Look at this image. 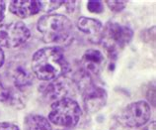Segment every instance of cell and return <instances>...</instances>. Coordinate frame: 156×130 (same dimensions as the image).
<instances>
[{"instance_id": "cell-10", "label": "cell", "mask_w": 156, "mask_h": 130, "mask_svg": "<svg viewBox=\"0 0 156 130\" xmlns=\"http://www.w3.org/2000/svg\"><path fill=\"white\" fill-rule=\"evenodd\" d=\"M71 84H73V82L70 83L66 79L62 80L60 78L55 80H52L47 86L43 87L41 89V92H43L44 99L55 102V101L61 98L68 97Z\"/></svg>"}, {"instance_id": "cell-6", "label": "cell", "mask_w": 156, "mask_h": 130, "mask_svg": "<svg viewBox=\"0 0 156 130\" xmlns=\"http://www.w3.org/2000/svg\"><path fill=\"white\" fill-rule=\"evenodd\" d=\"M31 37V32L25 23L13 21L0 26V47L15 49L25 44Z\"/></svg>"}, {"instance_id": "cell-4", "label": "cell", "mask_w": 156, "mask_h": 130, "mask_svg": "<svg viewBox=\"0 0 156 130\" xmlns=\"http://www.w3.org/2000/svg\"><path fill=\"white\" fill-rule=\"evenodd\" d=\"M81 115L79 103L71 97H64L51 103L48 119L57 126L72 128L79 122Z\"/></svg>"}, {"instance_id": "cell-1", "label": "cell", "mask_w": 156, "mask_h": 130, "mask_svg": "<svg viewBox=\"0 0 156 130\" xmlns=\"http://www.w3.org/2000/svg\"><path fill=\"white\" fill-rule=\"evenodd\" d=\"M33 75L43 82H52L63 78L70 71V66L60 47L42 48L32 57Z\"/></svg>"}, {"instance_id": "cell-5", "label": "cell", "mask_w": 156, "mask_h": 130, "mask_svg": "<svg viewBox=\"0 0 156 130\" xmlns=\"http://www.w3.org/2000/svg\"><path fill=\"white\" fill-rule=\"evenodd\" d=\"M150 116V105L144 100H139L122 108L118 115V120L126 127L138 128L148 122Z\"/></svg>"}, {"instance_id": "cell-13", "label": "cell", "mask_w": 156, "mask_h": 130, "mask_svg": "<svg viewBox=\"0 0 156 130\" xmlns=\"http://www.w3.org/2000/svg\"><path fill=\"white\" fill-rule=\"evenodd\" d=\"M19 89L16 87H7L0 76V102L13 105L16 107H23L21 95L19 93Z\"/></svg>"}, {"instance_id": "cell-2", "label": "cell", "mask_w": 156, "mask_h": 130, "mask_svg": "<svg viewBox=\"0 0 156 130\" xmlns=\"http://www.w3.org/2000/svg\"><path fill=\"white\" fill-rule=\"evenodd\" d=\"M37 29L47 44H62L68 41L73 33V24L63 14H47L42 16L37 24Z\"/></svg>"}, {"instance_id": "cell-20", "label": "cell", "mask_w": 156, "mask_h": 130, "mask_svg": "<svg viewBox=\"0 0 156 130\" xmlns=\"http://www.w3.org/2000/svg\"><path fill=\"white\" fill-rule=\"evenodd\" d=\"M145 130H155V121H152V122H150L148 126L145 128Z\"/></svg>"}, {"instance_id": "cell-12", "label": "cell", "mask_w": 156, "mask_h": 130, "mask_svg": "<svg viewBox=\"0 0 156 130\" xmlns=\"http://www.w3.org/2000/svg\"><path fill=\"white\" fill-rule=\"evenodd\" d=\"M76 26L78 30L88 36L91 42L100 43L102 31H103V24L99 20L82 16L77 20Z\"/></svg>"}, {"instance_id": "cell-14", "label": "cell", "mask_w": 156, "mask_h": 130, "mask_svg": "<svg viewBox=\"0 0 156 130\" xmlns=\"http://www.w3.org/2000/svg\"><path fill=\"white\" fill-rule=\"evenodd\" d=\"M26 130H52L51 124L47 117L40 114H29L24 119Z\"/></svg>"}, {"instance_id": "cell-17", "label": "cell", "mask_w": 156, "mask_h": 130, "mask_svg": "<svg viewBox=\"0 0 156 130\" xmlns=\"http://www.w3.org/2000/svg\"><path fill=\"white\" fill-rule=\"evenodd\" d=\"M0 130H20V129L18 127V125L3 121V122H0Z\"/></svg>"}, {"instance_id": "cell-9", "label": "cell", "mask_w": 156, "mask_h": 130, "mask_svg": "<svg viewBox=\"0 0 156 130\" xmlns=\"http://www.w3.org/2000/svg\"><path fill=\"white\" fill-rule=\"evenodd\" d=\"M81 72L90 78L98 76L105 66V57L99 50L89 49L85 51L80 60Z\"/></svg>"}, {"instance_id": "cell-8", "label": "cell", "mask_w": 156, "mask_h": 130, "mask_svg": "<svg viewBox=\"0 0 156 130\" xmlns=\"http://www.w3.org/2000/svg\"><path fill=\"white\" fill-rule=\"evenodd\" d=\"M7 74L16 88L23 89L30 87L34 80L31 68L28 67L25 61H13L7 69Z\"/></svg>"}, {"instance_id": "cell-7", "label": "cell", "mask_w": 156, "mask_h": 130, "mask_svg": "<svg viewBox=\"0 0 156 130\" xmlns=\"http://www.w3.org/2000/svg\"><path fill=\"white\" fill-rule=\"evenodd\" d=\"M83 98V106L86 112L95 113L103 108L108 100L106 89L97 86L91 80L80 89Z\"/></svg>"}, {"instance_id": "cell-15", "label": "cell", "mask_w": 156, "mask_h": 130, "mask_svg": "<svg viewBox=\"0 0 156 130\" xmlns=\"http://www.w3.org/2000/svg\"><path fill=\"white\" fill-rule=\"evenodd\" d=\"M106 4L111 11L115 12V13H120L126 8L128 1H114V0L111 1V0H108V1H106Z\"/></svg>"}, {"instance_id": "cell-19", "label": "cell", "mask_w": 156, "mask_h": 130, "mask_svg": "<svg viewBox=\"0 0 156 130\" xmlns=\"http://www.w3.org/2000/svg\"><path fill=\"white\" fill-rule=\"evenodd\" d=\"M4 62H5V55H4L2 48L0 47V68L4 65Z\"/></svg>"}, {"instance_id": "cell-3", "label": "cell", "mask_w": 156, "mask_h": 130, "mask_svg": "<svg viewBox=\"0 0 156 130\" xmlns=\"http://www.w3.org/2000/svg\"><path fill=\"white\" fill-rule=\"evenodd\" d=\"M133 37V31L125 24L109 21L103 27L100 43L108 53L110 59H116L119 53L129 45Z\"/></svg>"}, {"instance_id": "cell-16", "label": "cell", "mask_w": 156, "mask_h": 130, "mask_svg": "<svg viewBox=\"0 0 156 130\" xmlns=\"http://www.w3.org/2000/svg\"><path fill=\"white\" fill-rule=\"evenodd\" d=\"M87 9H88V11L91 12V13L100 14L104 11V5L101 1H98V0H91V1H88V3H87Z\"/></svg>"}, {"instance_id": "cell-18", "label": "cell", "mask_w": 156, "mask_h": 130, "mask_svg": "<svg viewBox=\"0 0 156 130\" xmlns=\"http://www.w3.org/2000/svg\"><path fill=\"white\" fill-rule=\"evenodd\" d=\"M5 10H6V5L4 1H0V23L4 19L5 16Z\"/></svg>"}, {"instance_id": "cell-11", "label": "cell", "mask_w": 156, "mask_h": 130, "mask_svg": "<svg viewBox=\"0 0 156 130\" xmlns=\"http://www.w3.org/2000/svg\"><path fill=\"white\" fill-rule=\"evenodd\" d=\"M43 3L37 0H15L11 1L9 10L19 18H28L38 14L42 10Z\"/></svg>"}]
</instances>
